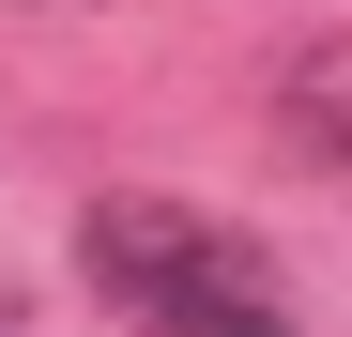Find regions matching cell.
Instances as JSON below:
<instances>
[{
  "instance_id": "obj_1",
  "label": "cell",
  "mask_w": 352,
  "mask_h": 337,
  "mask_svg": "<svg viewBox=\"0 0 352 337\" xmlns=\"http://www.w3.org/2000/svg\"><path fill=\"white\" fill-rule=\"evenodd\" d=\"M77 261H92V292H123V307L261 292V246H245V230H214V215H184V199H107L92 230H77Z\"/></svg>"
},
{
  "instance_id": "obj_2",
  "label": "cell",
  "mask_w": 352,
  "mask_h": 337,
  "mask_svg": "<svg viewBox=\"0 0 352 337\" xmlns=\"http://www.w3.org/2000/svg\"><path fill=\"white\" fill-rule=\"evenodd\" d=\"M276 138L307 153V168H352V31H337V46H307V62L276 77Z\"/></svg>"
},
{
  "instance_id": "obj_3",
  "label": "cell",
  "mask_w": 352,
  "mask_h": 337,
  "mask_svg": "<svg viewBox=\"0 0 352 337\" xmlns=\"http://www.w3.org/2000/svg\"><path fill=\"white\" fill-rule=\"evenodd\" d=\"M138 337H291L276 292H184V307H138Z\"/></svg>"
},
{
  "instance_id": "obj_4",
  "label": "cell",
  "mask_w": 352,
  "mask_h": 337,
  "mask_svg": "<svg viewBox=\"0 0 352 337\" xmlns=\"http://www.w3.org/2000/svg\"><path fill=\"white\" fill-rule=\"evenodd\" d=\"M16 322H31V307H16V276H0V337H16Z\"/></svg>"
}]
</instances>
